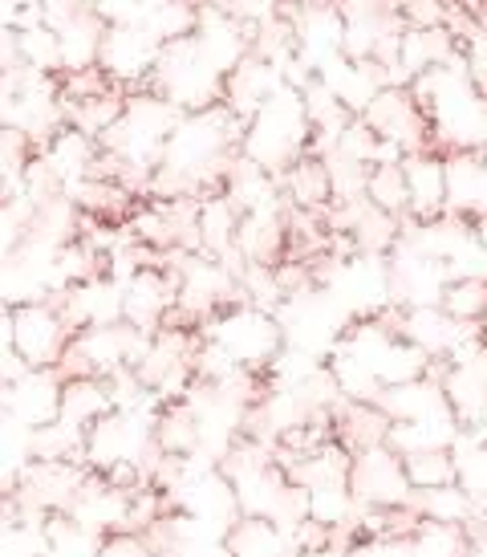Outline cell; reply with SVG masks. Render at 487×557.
Returning a JSON list of instances; mask_svg holds the SVG:
<instances>
[{
    "instance_id": "cell-1",
    "label": "cell",
    "mask_w": 487,
    "mask_h": 557,
    "mask_svg": "<svg viewBox=\"0 0 487 557\" xmlns=\"http://www.w3.org/2000/svg\"><path fill=\"white\" fill-rule=\"evenodd\" d=\"M313 147V123H309V110H304L301 90H285L269 98L264 107L244 123L240 156L257 168L285 175L292 163H301Z\"/></svg>"
},
{
    "instance_id": "cell-2",
    "label": "cell",
    "mask_w": 487,
    "mask_h": 557,
    "mask_svg": "<svg viewBox=\"0 0 487 557\" xmlns=\"http://www.w3.org/2000/svg\"><path fill=\"white\" fill-rule=\"evenodd\" d=\"M179 110L171 107L167 98L159 94H130L126 98V114H122L114 131L102 139V151L110 159H118L122 168H142L154 171L163 163L167 139L179 126Z\"/></svg>"
},
{
    "instance_id": "cell-3",
    "label": "cell",
    "mask_w": 487,
    "mask_h": 557,
    "mask_svg": "<svg viewBox=\"0 0 487 557\" xmlns=\"http://www.w3.org/2000/svg\"><path fill=\"white\" fill-rule=\"evenodd\" d=\"M224 86H228V78H220L212 70V62L199 53L196 33L183 37V41L163 46L159 70H154V78H151V94L167 98L179 114H196V110L220 107V102H224Z\"/></svg>"
},
{
    "instance_id": "cell-4",
    "label": "cell",
    "mask_w": 487,
    "mask_h": 557,
    "mask_svg": "<svg viewBox=\"0 0 487 557\" xmlns=\"http://www.w3.org/2000/svg\"><path fill=\"white\" fill-rule=\"evenodd\" d=\"M203 338L224 346L236 367L248 374H269L273 362L285 350V330L276 322V313L260 310V306H228L220 310L212 322L203 325Z\"/></svg>"
},
{
    "instance_id": "cell-5",
    "label": "cell",
    "mask_w": 487,
    "mask_h": 557,
    "mask_svg": "<svg viewBox=\"0 0 487 557\" xmlns=\"http://www.w3.org/2000/svg\"><path fill=\"white\" fill-rule=\"evenodd\" d=\"M276 322L285 330V346L301 350L309 358H334V350L341 346V338L350 334V318L337 306L334 297L325 294L321 285L313 289H301L292 294L280 310H276Z\"/></svg>"
},
{
    "instance_id": "cell-6",
    "label": "cell",
    "mask_w": 487,
    "mask_h": 557,
    "mask_svg": "<svg viewBox=\"0 0 487 557\" xmlns=\"http://www.w3.org/2000/svg\"><path fill=\"white\" fill-rule=\"evenodd\" d=\"M70 342H74V330L53 301H33V306H16V310L4 306V346H13L33 371L61 367Z\"/></svg>"
},
{
    "instance_id": "cell-7",
    "label": "cell",
    "mask_w": 487,
    "mask_h": 557,
    "mask_svg": "<svg viewBox=\"0 0 487 557\" xmlns=\"http://www.w3.org/2000/svg\"><path fill=\"white\" fill-rule=\"evenodd\" d=\"M353 496L362 509H407L414 505V488L407 476V465L395 448H370L362 456H353L350 472Z\"/></svg>"
},
{
    "instance_id": "cell-8",
    "label": "cell",
    "mask_w": 487,
    "mask_h": 557,
    "mask_svg": "<svg viewBox=\"0 0 487 557\" xmlns=\"http://www.w3.org/2000/svg\"><path fill=\"white\" fill-rule=\"evenodd\" d=\"M390 285H395L398 310H435L451 289V269L423 257L411 240H398V248L390 252Z\"/></svg>"
},
{
    "instance_id": "cell-9",
    "label": "cell",
    "mask_w": 487,
    "mask_h": 557,
    "mask_svg": "<svg viewBox=\"0 0 487 557\" xmlns=\"http://www.w3.org/2000/svg\"><path fill=\"white\" fill-rule=\"evenodd\" d=\"M292 21L297 33V58H301L313 78L321 65L346 53V13L337 4H301V9H280Z\"/></svg>"
},
{
    "instance_id": "cell-10",
    "label": "cell",
    "mask_w": 487,
    "mask_h": 557,
    "mask_svg": "<svg viewBox=\"0 0 487 557\" xmlns=\"http://www.w3.org/2000/svg\"><path fill=\"white\" fill-rule=\"evenodd\" d=\"M65 407V379L58 367L49 371H25L16 383H4V416L25 423L29 432H41L61 419Z\"/></svg>"
},
{
    "instance_id": "cell-11",
    "label": "cell",
    "mask_w": 487,
    "mask_h": 557,
    "mask_svg": "<svg viewBox=\"0 0 487 557\" xmlns=\"http://www.w3.org/2000/svg\"><path fill=\"white\" fill-rule=\"evenodd\" d=\"M159 58H163V46L154 41L147 29H135V25H110L107 41H102V70L114 86H142V82L154 78L159 70Z\"/></svg>"
},
{
    "instance_id": "cell-12",
    "label": "cell",
    "mask_w": 487,
    "mask_h": 557,
    "mask_svg": "<svg viewBox=\"0 0 487 557\" xmlns=\"http://www.w3.org/2000/svg\"><path fill=\"white\" fill-rule=\"evenodd\" d=\"M317 82L329 86V94L350 110L353 119H362L365 110L378 102V94L386 90V70H382L378 62H350V58L341 53V58H334L329 65H321Z\"/></svg>"
},
{
    "instance_id": "cell-13",
    "label": "cell",
    "mask_w": 487,
    "mask_h": 557,
    "mask_svg": "<svg viewBox=\"0 0 487 557\" xmlns=\"http://www.w3.org/2000/svg\"><path fill=\"white\" fill-rule=\"evenodd\" d=\"M407 171V187H411V220L426 224V220H439L451 212L447 200V159L435 151H419L402 163Z\"/></svg>"
},
{
    "instance_id": "cell-14",
    "label": "cell",
    "mask_w": 487,
    "mask_h": 557,
    "mask_svg": "<svg viewBox=\"0 0 487 557\" xmlns=\"http://www.w3.org/2000/svg\"><path fill=\"white\" fill-rule=\"evenodd\" d=\"M107 21L98 16L93 4H77L74 16L58 29L61 41V74H77V70H93L102 62V41H107Z\"/></svg>"
},
{
    "instance_id": "cell-15",
    "label": "cell",
    "mask_w": 487,
    "mask_h": 557,
    "mask_svg": "<svg viewBox=\"0 0 487 557\" xmlns=\"http://www.w3.org/2000/svg\"><path fill=\"white\" fill-rule=\"evenodd\" d=\"M280 90H285L280 70H276L273 62H264L260 53H252V58L228 78V86H224V107H228L240 123H248V119H252L269 98H276Z\"/></svg>"
},
{
    "instance_id": "cell-16",
    "label": "cell",
    "mask_w": 487,
    "mask_h": 557,
    "mask_svg": "<svg viewBox=\"0 0 487 557\" xmlns=\"http://www.w3.org/2000/svg\"><path fill=\"white\" fill-rule=\"evenodd\" d=\"M447 200L455 216H484L487 212V168L484 151H451L447 156Z\"/></svg>"
},
{
    "instance_id": "cell-17",
    "label": "cell",
    "mask_w": 487,
    "mask_h": 557,
    "mask_svg": "<svg viewBox=\"0 0 487 557\" xmlns=\"http://www.w3.org/2000/svg\"><path fill=\"white\" fill-rule=\"evenodd\" d=\"M378 407L386 411L390 423H414V419H430L451 411L447 407V395H442V383L435 374H423L414 383H402V387H386L378 395Z\"/></svg>"
},
{
    "instance_id": "cell-18",
    "label": "cell",
    "mask_w": 487,
    "mask_h": 557,
    "mask_svg": "<svg viewBox=\"0 0 487 557\" xmlns=\"http://www.w3.org/2000/svg\"><path fill=\"white\" fill-rule=\"evenodd\" d=\"M463 435V423L455 411H442L430 419H414V423H390V440L386 448H395L398 456H419V451H451Z\"/></svg>"
},
{
    "instance_id": "cell-19",
    "label": "cell",
    "mask_w": 487,
    "mask_h": 557,
    "mask_svg": "<svg viewBox=\"0 0 487 557\" xmlns=\"http://www.w3.org/2000/svg\"><path fill=\"white\" fill-rule=\"evenodd\" d=\"M280 191L292 208L301 212H329L334 208V175H329V163L317 156H304L301 163H292L285 175H280Z\"/></svg>"
},
{
    "instance_id": "cell-20",
    "label": "cell",
    "mask_w": 487,
    "mask_h": 557,
    "mask_svg": "<svg viewBox=\"0 0 487 557\" xmlns=\"http://www.w3.org/2000/svg\"><path fill=\"white\" fill-rule=\"evenodd\" d=\"M346 58L350 62H374L382 37L395 29L398 9L386 4H346Z\"/></svg>"
},
{
    "instance_id": "cell-21",
    "label": "cell",
    "mask_w": 487,
    "mask_h": 557,
    "mask_svg": "<svg viewBox=\"0 0 487 557\" xmlns=\"http://www.w3.org/2000/svg\"><path fill=\"white\" fill-rule=\"evenodd\" d=\"M390 440V419L378 403H341L337 407V444H346L353 456L382 448Z\"/></svg>"
},
{
    "instance_id": "cell-22",
    "label": "cell",
    "mask_w": 487,
    "mask_h": 557,
    "mask_svg": "<svg viewBox=\"0 0 487 557\" xmlns=\"http://www.w3.org/2000/svg\"><path fill=\"white\" fill-rule=\"evenodd\" d=\"M107 416H114V399H110L107 379H65V407H61V419H70L77 428H98Z\"/></svg>"
},
{
    "instance_id": "cell-23",
    "label": "cell",
    "mask_w": 487,
    "mask_h": 557,
    "mask_svg": "<svg viewBox=\"0 0 487 557\" xmlns=\"http://www.w3.org/2000/svg\"><path fill=\"white\" fill-rule=\"evenodd\" d=\"M228 554L232 557H301L285 529H276L273 521H257V517H244L240 525L232 529Z\"/></svg>"
},
{
    "instance_id": "cell-24",
    "label": "cell",
    "mask_w": 487,
    "mask_h": 557,
    "mask_svg": "<svg viewBox=\"0 0 487 557\" xmlns=\"http://www.w3.org/2000/svg\"><path fill=\"white\" fill-rule=\"evenodd\" d=\"M414 509H419V517L430 521V525H451V529L472 525V496L463 493L459 484L430 488V493H414Z\"/></svg>"
},
{
    "instance_id": "cell-25",
    "label": "cell",
    "mask_w": 487,
    "mask_h": 557,
    "mask_svg": "<svg viewBox=\"0 0 487 557\" xmlns=\"http://www.w3.org/2000/svg\"><path fill=\"white\" fill-rule=\"evenodd\" d=\"M365 200L374 203L378 212H386V216H398V220L411 216V187H407L402 163H382V168L370 171Z\"/></svg>"
},
{
    "instance_id": "cell-26",
    "label": "cell",
    "mask_w": 487,
    "mask_h": 557,
    "mask_svg": "<svg viewBox=\"0 0 487 557\" xmlns=\"http://www.w3.org/2000/svg\"><path fill=\"white\" fill-rule=\"evenodd\" d=\"M455 456V484L463 488L467 496H487V444L484 440H475L472 432L459 435V444L451 448Z\"/></svg>"
},
{
    "instance_id": "cell-27",
    "label": "cell",
    "mask_w": 487,
    "mask_h": 557,
    "mask_svg": "<svg viewBox=\"0 0 487 557\" xmlns=\"http://www.w3.org/2000/svg\"><path fill=\"white\" fill-rule=\"evenodd\" d=\"M402 465H407L414 493H430V488L455 484V456L451 451H419V456H402Z\"/></svg>"
},
{
    "instance_id": "cell-28",
    "label": "cell",
    "mask_w": 487,
    "mask_h": 557,
    "mask_svg": "<svg viewBox=\"0 0 487 557\" xmlns=\"http://www.w3.org/2000/svg\"><path fill=\"white\" fill-rule=\"evenodd\" d=\"M442 310L463 325H479L487 318V281H451Z\"/></svg>"
},
{
    "instance_id": "cell-29",
    "label": "cell",
    "mask_w": 487,
    "mask_h": 557,
    "mask_svg": "<svg viewBox=\"0 0 487 557\" xmlns=\"http://www.w3.org/2000/svg\"><path fill=\"white\" fill-rule=\"evenodd\" d=\"M402 21H407V29H447V21H451V9L447 4H435V0H414V4H402L398 9Z\"/></svg>"
},
{
    "instance_id": "cell-30",
    "label": "cell",
    "mask_w": 487,
    "mask_h": 557,
    "mask_svg": "<svg viewBox=\"0 0 487 557\" xmlns=\"http://www.w3.org/2000/svg\"><path fill=\"white\" fill-rule=\"evenodd\" d=\"M350 557H411V542H398V537H358Z\"/></svg>"
},
{
    "instance_id": "cell-31",
    "label": "cell",
    "mask_w": 487,
    "mask_h": 557,
    "mask_svg": "<svg viewBox=\"0 0 487 557\" xmlns=\"http://www.w3.org/2000/svg\"><path fill=\"white\" fill-rule=\"evenodd\" d=\"M102 557H159V554L138 533H118V537H107Z\"/></svg>"
},
{
    "instance_id": "cell-32",
    "label": "cell",
    "mask_w": 487,
    "mask_h": 557,
    "mask_svg": "<svg viewBox=\"0 0 487 557\" xmlns=\"http://www.w3.org/2000/svg\"><path fill=\"white\" fill-rule=\"evenodd\" d=\"M479 338L487 342V318H484V322H479Z\"/></svg>"
}]
</instances>
